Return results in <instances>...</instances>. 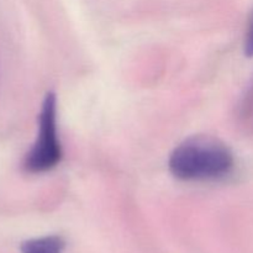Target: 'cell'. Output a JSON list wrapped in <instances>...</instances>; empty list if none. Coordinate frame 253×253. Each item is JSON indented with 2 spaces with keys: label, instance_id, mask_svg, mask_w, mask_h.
Instances as JSON below:
<instances>
[{
  "label": "cell",
  "instance_id": "6da1fadb",
  "mask_svg": "<svg viewBox=\"0 0 253 253\" xmlns=\"http://www.w3.org/2000/svg\"><path fill=\"white\" fill-rule=\"evenodd\" d=\"M231 150L212 136H193L174 148L169 169L180 180H212L224 178L234 168Z\"/></svg>",
  "mask_w": 253,
  "mask_h": 253
},
{
  "label": "cell",
  "instance_id": "7a4b0ae2",
  "mask_svg": "<svg viewBox=\"0 0 253 253\" xmlns=\"http://www.w3.org/2000/svg\"><path fill=\"white\" fill-rule=\"evenodd\" d=\"M62 160V147L57 133V99L48 93L39 116V133L24 160L27 173H43L56 167Z\"/></svg>",
  "mask_w": 253,
  "mask_h": 253
},
{
  "label": "cell",
  "instance_id": "3957f363",
  "mask_svg": "<svg viewBox=\"0 0 253 253\" xmlns=\"http://www.w3.org/2000/svg\"><path fill=\"white\" fill-rule=\"evenodd\" d=\"M66 241L57 235L27 240L20 246L21 253H63Z\"/></svg>",
  "mask_w": 253,
  "mask_h": 253
},
{
  "label": "cell",
  "instance_id": "277c9868",
  "mask_svg": "<svg viewBox=\"0 0 253 253\" xmlns=\"http://www.w3.org/2000/svg\"><path fill=\"white\" fill-rule=\"evenodd\" d=\"M245 53L246 56L253 57V12L247 26L246 37H245Z\"/></svg>",
  "mask_w": 253,
  "mask_h": 253
},
{
  "label": "cell",
  "instance_id": "5b68a950",
  "mask_svg": "<svg viewBox=\"0 0 253 253\" xmlns=\"http://www.w3.org/2000/svg\"><path fill=\"white\" fill-rule=\"evenodd\" d=\"M242 108H244V118H246L247 120L253 121V89L247 95L245 105Z\"/></svg>",
  "mask_w": 253,
  "mask_h": 253
}]
</instances>
